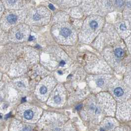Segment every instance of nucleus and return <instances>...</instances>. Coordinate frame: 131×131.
Returning <instances> with one entry per match:
<instances>
[{"label": "nucleus", "instance_id": "nucleus-1", "mask_svg": "<svg viewBox=\"0 0 131 131\" xmlns=\"http://www.w3.org/2000/svg\"><path fill=\"white\" fill-rule=\"evenodd\" d=\"M108 88L113 97L119 102L126 101L131 97V88L122 81L115 80L111 82Z\"/></svg>", "mask_w": 131, "mask_h": 131}, {"label": "nucleus", "instance_id": "nucleus-2", "mask_svg": "<svg viewBox=\"0 0 131 131\" xmlns=\"http://www.w3.org/2000/svg\"><path fill=\"white\" fill-rule=\"evenodd\" d=\"M97 103L107 115H113L115 111V103L109 94L101 93L97 95Z\"/></svg>", "mask_w": 131, "mask_h": 131}, {"label": "nucleus", "instance_id": "nucleus-3", "mask_svg": "<svg viewBox=\"0 0 131 131\" xmlns=\"http://www.w3.org/2000/svg\"><path fill=\"white\" fill-rule=\"evenodd\" d=\"M117 117L123 121H128L131 119V102H125L119 105Z\"/></svg>", "mask_w": 131, "mask_h": 131}, {"label": "nucleus", "instance_id": "nucleus-4", "mask_svg": "<svg viewBox=\"0 0 131 131\" xmlns=\"http://www.w3.org/2000/svg\"><path fill=\"white\" fill-rule=\"evenodd\" d=\"M109 52L112 54V55H109V56L112 57V63H114L116 65L121 62L125 55L124 47L119 44L113 47L112 50L109 51ZM110 57L108 56V57Z\"/></svg>", "mask_w": 131, "mask_h": 131}, {"label": "nucleus", "instance_id": "nucleus-5", "mask_svg": "<svg viewBox=\"0 0 131 131\" xmlns=\"http://www.w3.org/2000/svg\"><path fill=\"white\" fill-rule=\"evenodd\" d=\"M86 112L88 113V115L91 116L96 117L100 115L101 112V108L99 105L96 104L93 100L89 101L86 106Z\"/></svg>", "mask_w": 131, "mask_h": 131}, {"label": "nucleus", "instance_id": "nucleus-6", "mask_svg": "<svg viewBox=\"0 0 131 131\" xmlns=\"http://www.w3.org/2000/svg\"><path fill=\"white\" fill-rule=\"evenodd\" d=\"M109 78L110 77L108 76L100 75L95 77H93L92 81L96 88L101 89L107 84V81L109 80Z\"/></svg>", "mask_w": 131, "mask_h": 131}, {"label": "nucleus", "instance_id": "nucleus-7", "mask_svg": "<svg viewBox=\"0 0 131 131\" xmlns=\"http://www.w3.org/2000/svg\"><path fill=\"white\" fill-rule=\"evenodd\" d=\"M116 122L114 119L111 118H107L105 120L101 130H111L115 126Z\"/></svg>", "mask_w": 131, "mask_h": 131}, {"label": "nucleus", "instance_id": "nucleus-8", "mask_svg": "<svg viewBox=\"0 0 131 131\" xmlns=\"http://www.w3.org/2000/svg\"><path fill=\"white\" fill-rule=\"evenodd\" d=\"M124 80L125 83L131 89V61L127 66L124 76Z\"/></svg>", "mask_w": 131, "mask_h": 131}, {"label": "nucleus", "instance_id": "nucleus-9", "mask_svg": "<svg viewBox=\"0 0 131 131\" xmlns=\"http://www.w3.org/2000/svg\"><path fill=\"white\" fill-rule=\"evenodd\" d=\"M71 31L67 28H63L60 31V34L64 38H68L71 35Z\"/></svg>", "mask_w": 131, "mask_h": 131}, {"label": "nucleus", "instance_id": "nucleus-10", "mask_svg": "<svg viewBox=\"0 0 131 131\" xmlns=\"http://www.w3.org/2000/svg\"><path fill=\"white\" fill-rule=\"evenodd\" d=\"M34 116V113L32 110L28 109L26 110L24 113V117L27 120L31 119Z\"/></svg>", "mask_w": 131, "mask_h": 131}, {"label": "nucleus", "instance_id": "nucleus-11", "mask_svg": "<svg viewBox=\"0 0 131 131\" xmlns=\"http://www.w3.org/2000/svg\"><path fill=\"white\" fill-rule=\"evenodd\" d=\"M17 17L14 14H10L7 17V20L8 22L11 24L14 23L17 20Z\"/></svg>", "mask_w": 131, "mask_h": 131}, {"label": "nucleus", "instance_id": "nucleus-12", "mask_svg": "<svg viewBox=\"0 0 131 131\" xmlns=\"http://www.w3.org/2000/svg\"><path fill=\"white\" fill-rule=\"evenodd\" d=\"M98 26H99V24L96 21L93 20L90 23V27L93 29H95L98 27Z\"/></svg>", "mask_w": 131, "mask_h": 131}, {"label": "nucleus", "instance_id": "nucleus-13", "mask_svg": "<svg viewBox=\"0 0 131 131\" xmlns=\"http://www.w3.org/2000/svg\"><path fill=\"white\" fill-rule=\"evenodd\" d=\"M54 100H55V102L56 104H59L61 102V98L60 96H59L58 95L56 96L54 98Z\"/></svg>", "mask_w": 131, "mask_h": 131}, {"label": "nucleus", "instance_id": "nucleus-14", "mask_svg": "<svg viewBox=\"0 0 131 131\" xmlns=\"http://www.w3.org/2000/svg\"><path fill=\"white\" fill-rule=\"evenodd\" d=\"M40 92L42 94H45L47 92V89L45 86H42L40 89Z\"/></svg>", "mask_w": 131, "mask_h": 131}, {"label": "nucleus", "instance_id": "nucleus-15", "mask_svg": "<svg viewBox=\"0 0 131 131\" xmlns=\"http://www.w3.org/2000/svg\"><path fill=\"white\" fill-rule=\"evenodd\" d=\"M115 4L118 7H122L123 5V1L122 0H116Z\"/></svg>", "mask_w": 131, "mask_h": 131}, {"label": "nucleus", "instance_id": "nucleus-16", "mask_svg": "<svg viewBox=\"0 0 131 131\" xmlns=\"http://www.w3.org/2000/svg\"><path fill=\"white\" fill-rule=\"evenodd\" d=\"M23 37L22 34L20 32H18L16 34V38L18 40H21Z\"/></svg>", "mask_w": 131, "mask_h": 131}, {"label": "nucleus", "instance_id": "nucleus-17", "mask_svg": "<svg viewBox=\"0 0 131 131\" xmlns=\"http://www.w3.org/2000/svg\"><path fill=\"white\" fill-rule=\"evenodd\" d=\"M126 26L125 24H122L120 26V29L122 31H125L126 30Z\"/></svg>", "mask_w": 131, "mask_h": 131}, {"label": "nucleus", "instance_id": "nucleus-18", "mask_svg": "<svg viewBox=\"0 0 131 131\" xmlns=\"http://www.w3.org/2000/svg\"><path fill=\"white\" fill-rule=\"evenodd\" d=\"M40 18V16H39V15H38V14H35V15L34 16V19H35V20H39V19Z\"/></svg>", "mask_w": 131, "mask_h": 131}, {"label": "nucleus", "instance_id": "nucleus-19", "mask_svg": "<svg viewBox=\"0 0 131 131\" xmlns=\"http://www.w3.org/2000/svg\"><path fill=\"white\" fill-rule=\"evenodd\" d=\"M49 8H50L51 9H52V10H55V8L54 7V6L53 5H52V4H50V5H49Z\"/></svg>", "mask_w": 131, "mask_h": 131}, {"label": "nucleus", "instance_id": "nucleus-20", "mask_svg": "<svg viewBox=\"0 0 131 131\" xmlns=\"http://www.w3.org/2000/svg\"><path fill=\"white\" fill-rule=\"evenodd\" d=\"M15 2V0H9V2L10 4H13Z\"/></svg>", "mask_w": 131, "mask_h": 131}, {"label": "nucleus", "instance_id": "nucleus-21", "mask_svg": "<svg viewBox=\"0 0 131 131\" xmlns=\"http://www.w3.org/2000/svg\"><path fill=\"white\" fill-rule=\"evenodd\" d=\"M34 39V38L33 37L31 36V37L29 38V41H32V40H33Z\"/></svg>", "mask_w": 131, "mask_h": 131}]
</instances>
